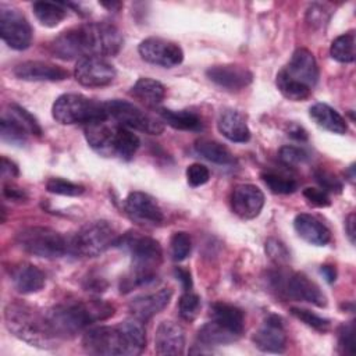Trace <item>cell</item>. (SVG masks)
Returning <instances> with one entry per match:
<instances>
[{
    "label": "cell",
    "mask_w": 356,
    "mask_h": 356,
    "mask_svg": "<svg viewBox=\"0 0 356 356\" xmlns=\"http://www.w3.org/2000/svg\"><path fill=\"white\" fill-rule=\"evenodd\" d=\"M122 43L120 29L111 22H88L56 36L50 43V51L61 60L110 57L120 53Z\"/></svg>",
    "instance_id": "cell-1"
},
{
    "label": "cell",
    "mask_w": 356,
    "mask_h": 356,
    "mask_svg": "<svg viewBox=\"0 0 356 356\" xmlns=\"http://www.w3.org/2000/svg\"><path fill=\"white\" fill-rule=\"evenodd\" d=\"M82 346L90 355L136 356L146 346L143 321L134 317L115 327H93L83 334Z\"/></svg>",
    "instance_id": "cell-2"
},
{
    "label": "cell",
    "mask_w": 356,
    "mask_h": 356,
    "mask_svg": "<svg viewBox=\"0 0 356 356\" xmlns=\"http://www.w3.org/2000/svg\"><path fill=\"white\" fill-rule=\"evenodd\" d=\"M114 314V307L103 300L67 302L44 313L46 324L54 338H72L90 324Z\"/></svg>",
    "instance_id": "cell-3"
},
{
    "label": "cell",
    "mask_w": 356,
    "mask_h": 356,
    "mask_svg": "<svg viewBox=\"0 0 356 356\" xmlns=\"http://www.w3.org/2000/svg\"><path fill=\"white\" fill-rule=\"evenodd\" d=\"M122 243L132 257V266L129 273L121 280L120 291L127 293L136 286L146 285L156 278V270L161 263L163 252L160 243L146 235L138 232H129L124 238H118L117 245Z\"/></svg>",
    "instance_id": "cell-4"
},
{
    "label": "cell",
    "mask_w": 356,
    "mask_h": 356,
    "mask_svg": "<svg viewBox=\"0 0 356 356\" xmlns=\"http://www.w3.org/2000/svg\"><path fill=\"white\" fill-rule=\"evenodd\" d=\"M83 132L89 146L106 157L131 160L140 145L136 134L110 118L85 125Z\"/></svg>",
    "instance_id": "cell-5"
},
{
    "label": "cell",
    "mask_w": 356,
    "mask_h": 356,
    "mask_svg": "<svg viewBox=\"0 0 356 356\" xmlns=\"http://www.w3.org/2000/svg\"><path fill=\"white\" fill-rule=\"evenodd\" d=\"M318 79V65L312 51L296 49L289 63L277 74V88L289 100H306Z\"/></svg>",
    "instance_id": "cell-6"
},
{
    "label": "cell",
    "mask_w": 356,
    "mask_h": 356,
    "mask_svg": "<svg viewBox=\"0 0 356 356\" xmlns=\"http://www.w3.org/2000/svg\"><path fill=\"white\" fill-rule=\"evenodd\" d=\"M4 321L10 332L32 346L50 348L54 341L44 314L39 316L32 307L21 302H13L6 306Z\"/></svg>",
    "instance_id": "cell-7"
},
{
    "label": "cell",
    "mask_w": 356,
    "mask_h": 356,
    "mask_svg": "<svg viewBox=\"0 0 356 356\" xmlns=\"http://www.w3.org/2000/svg\"><path fill=\"white\" fill-rule=\"evenodd\" d=\"M51 114L53 118L63 125H88L108 118L104 103L76 93H64L58 96L53 103Z\"/></svg>",
    "instance_id": "cell-8"
},
{
    "label": "cell",
    "mask_w": 356,
    "mask_h": 356,
    "mask_svg": "<svg viewBox=\"0 0 356 356\" xmlns=\"http://www.w3.org/2000/svg\"><path fill=\"white\" fill-rule=\"evenodd\" d=\"M15 241L24 252L44 259L61 257L70 249L68 241L49 227H26L17 234Z\"/></svg>",
    "instance_id": "cell-9"
},
{
    "label": "cell",
    "mask_w": 356,
    "mask_h": 356,
    "mask_svg": "<svg viewBox=\"0 0 356 356\" xmlns=\"http://www.w3.org/2000/svg\"><path fill=\"white\" fill-rule=\"evenodd\" d=\"M118 236L113 225L106 220H96L85 224L72 238L70 249L85 257H96L110 246L117 245Z\"/></svg>",
    "instance_id": "cell-10"
},
{
    "label": "cell",
    "mask_w": 356,
    "mask_h": 356,
    "mask_svg": "<svg viewBox=\"0 0 356 356\" xmlns=\"http://www.w3.org/2000/svg\"><path fill=\"white\" fill-rule=\"evenodd\" d=\"M104 106L108 118L128 129H136L149 135H160L164 131L163 121L152 117L129 102L113 99L106 102Z\"/></svg>",
    "instance_id": "cell-11"
},
{
    "label": "cell",
    "mask_w": 356,
    "mask_h": 356,
    "mask_svg": "<svg viewBox=\"0 0 356 356\" xmlns=\"http://www.w3.org/2000/svg\"><path fill=\"white\" fill-rule=\"evenodd\" d=\"M270 282L280 293H284L291 299L309 302L318 307H324L327 305V298L318 285L303 273H273Z\"/></svg>",
    "instance_id": "cell-12"
},
{
    "label": "cell",
    "mask_w": 356,
    "mask_h": 356,
    "mask_svg": "<svg viewBox=\"0 0 356 356\" xmlns=\"http://www.w3.org/2000/svg\"><path fill=\"white\" fill-rule=\"evenodd\" d=\"M0 35L14 50H25L32 42V28L25 15L15 7L0 4Z\"/></svg>",
    "instance_id": "cell-13"
},
{
    "label": "cell",
    "mask_w": 356,
    "mask_h": 356,
    "mask_svg": "<svg viewBox=\"0 0 356 356\" xmlns=\"http://www.w3.org/2000/svg\"><path fill=\"white\" fill-rule=\"evenodd\" d=\"M115 68L104 57L89 56L79 58L75 64L74 76L86 88H102L110 85L115 78Z\"/></svg>",
    "instance_id": "cell-14"
},
{
    "label": "cell",
    "mask_w": 356,
    "mask_h": 356,
    "mask_svg": "<svg viewBox=\"0 0 356 356\" xmlns=\"http://www.w3.org/2000/svg\"><path fill=\"white\" fill-rule=\"evenodd\" d=\"M138 51L146 63L164 68H172L184 60V51L175 42L156 36L142 40Z\"/></svg>",
    "instance_id": "cell-15"
},
{
    "label": "cell",
    "mask_w": 356,
    "mask_h": 356,
    "mask_svg": "<svg viewBox=\"0 0 356 356\" xmlns=\"http://www.w3.org/2000/svg\"><path fill=\"white\" fill-rule=\"evenodd\" d=\"M125 213L128 217L140 225L156 227L164 221V214L154 197L145 192H131L125 199Z\"/></svg>",
    "instance_id": "cell-16"
},
{
    "label": "cell",
    "mask_w": 356,
    "mask_h": 356,
    "mask_svg": "<svg viewBox=\"0 0 356 356\" xmlns=\"http://www.w3.org/2000/svg\"><path fill=\"white\" fill-rule=\"evenodd\" d=\"M253 342L257 349L270 353H282L286 348V334L284 321L275 314H270L261 327L253 334Z\"/></svg>",
    "instance_id": "cell-17"
},
{
    "label": "cell",
    "mask_w": 356,
    "mask_h": 356,
    "mask_svg": "<svg viewBox=\"0 0 356 356\" xmlns=\"http://www.w3.org/2000/svg\"><path fill=\"white\" fill-rule=\"evenodd\" d=\"M231 204L236 216L243 220H252L260 214L264 206V195L256 185L241 184L232 191Z\"/></svg>",
    "instance_id": "cell-18"
},
{
    "label": "cell",
    "mask_w": 356,
    "mask_h": 356,
    "mask_svg": "<svg viewBox=\"0 0 356 356\" xmlns=\"http://www.w3.org/2000/svg\"><path fill=\"white\" fill-rule=\"evenodd\" d=\"M13 74L22 81H47V82H56V81H64L68 78V71L60 65H56L49 61H24L14 67Z\"/></svg>",
    "instance_id": "cell-19"
},
{
    "label": "cell",
    "mask_w": 356,
    "mask_h": 356,
    "mask_svg": "<svg viewBox=\"0 0 356 356\" xmlns=\"http://www.w3.org/2000/svg\"><path fill=\"white\" fill-rule=\"evenodd\" d=\"M185 348L184 328L170 320L161 321L154 335V350L161 356L182 355Z\"/></svg>",
    "instance_id": "cell-20"
},
{
    "label": "cell",
    "mask_w": 356,
    "mask_h": 356,
    "mask_svg": "<svg viewBox=\"0 0 356 356\" xmlns=\"http://www.w3.org/2000/svg\"><path fill=\"white\" fill-rule=\"evenodd\" d=\"M206 75L217 86L227 90H241L246 88L253 79V75L248 68L234 64L213 65L207 68Z\"/></svg>",
    "instance_id": "cell-21"
},
{
    "label": "cell",
    "mask_w": 356,
    "mask_h": 356,
    "mask_svg": "<svg viewBox=\"0 0 356 356\" xmlns=\"http://www.w3.org/2000/svg\"><path fill=\"white\" fill-rule=\"evenodd\" d=\"M171 296L172 291L170 288H163L159 289L157 292L139 295L129 302L128 310L132 314V317L140 321H146L152 318L154 314L160 313L170 303Z\"/></svg>",
    "instance_id": "cell-22"
},
{
    "label": "cell",
    "mask_w": 356,
    "mask_h": 356,
    "mask_svg": "<svg viewBox=\"0 0 356 356\" xmlns=\"http://www.w3.org/2000/svg\"><path fill=\"white\" fill-rule=\"evenodd\" d=\"M210 316L214 323L236 338L242 335L245 328V316L239 307L225 302H216L210 306Z\"/></svg>",
    "instance_id": "cell-23"
},
{
    "label": "cell",
    "mask_w": 356,
    "mask_h": 356,
    "mask_svg": "<svg viewBox=\"0 0 356 356\" xmlns=\"http://www.w3.org/2000/svg\"><path fill=\"white\" fill-rule=\"evenodd\" d=\"M293 227L298 235L312 245L324 246L331 241L330 229L312 214H298L293 220Z\"/></svg>",
    "instance_id": "cell-24"
},
{
    "label": "cell",
    "mask_w": 356,
    "mask_h": 356,
    "mask_svg": "<svg viewBox=\"0 0 356 356\" xmlns=\"http://www.w3.org/2000/svg\"><path fill=\"white\" fill-rule=\"evenodd\" d=\"M217 128L231 142L245 143L250 139L249 127L243 115L236 110H224L217 120Z\"/></svg>",
    "instance_id": "cell-25"
},
{
    "label": "cell",
    "mask_w": 356,
    "mask_h": 356,
    "mask_svg": "<svg viewBox=\"0 0 356 356\" xmlns=\"http://www.w3.org/2000/svg\"><path fill=\"white\" fill-rule=\"evenodd\" d=\"M15 289L21 293H35L44 285V274L33 264L24 263L13 270L11 274Z\"/></svg>",
    "instance_id": "cell-26"
},
{
    "label": "cell",
    "mask_w": 356,
    "mask_h": 356,
    "mask_svg": "<svg viewBox=\"0 0 356 356\" xmlns=\"http://www.w3.org/2000/svg\"><path fill=\"white\" fill-rule=\"evenodd\" d=\"M312 120L325 131L332 134L343 135L348 131V124L345 118L331 106L325 103H316L309 110Z\"/></svg>",
    "instance_id": "cell-27"
},
{
    "label": "cell",
    "mask_w": 356,
    "mask_h": 356,
    "mask_svg": "<svg viewBox=\"0 0 356 356\" xmlns=\"http://www.w3.org/2000/svg\"><path fill=\"white\" fill-rule=\"evenodd\" d=\"M131 95L149 107L160 104L165 96V88L156 79L139 78L131 88Z\"/></svg>",
    "instance_id": "cell-28"
},
{
    "label": "cell",
    "mask_w": 356,
    "mask_h": 356,
    "mask_svg": "<svg viewBox=\"0 0 356 356\" xmlns=\"http://www.w3.org/2000/svg\"><path fill=\"white\" fill-rule=\"evenodd\" d=\"M159 115L163 122H167L170 127L181 131H200L203 128V122L200 117L189 110H170L160 108Z\"/></svg>",
    "instance_id": "cell-29"
},
{
    "label": "cell",
    "mask_w": 356,
    "mask_h": 356,
    "mask_svg": "<svg viewBox=\"0 0 356 356\" xmlns=\"http://www.w3.org/2000/svg\"><path fill=\"white\" fill-rule=\"evenodd\" d=\"M195 150L204 157L206 160L220 164V165H229L235 161L232 153L228 147H225L222 143L211 140V139H197L195 142Z\"/></svg>",
    "instance_id": "cell-30"
},
{
    "label": "cell",
    "mask_w": 356,
    "mask_h": 356,
    "mask_svg": "<svg viewBox=\"0 0 356 356\" xmlns=\"http://www.w3.org/2000/svg\"><path fill=\"white\" fill-rule=\"evenodd\" d=\"M33 14L38 21L47 26H57L67 17V4L64 3H51V1H35L32 4Z\"/></svg>",
    "instance_id": "cell-31"
},
{
    "label": "cell",
    "mask_w": 356,
    "mask_h": 356,
    "mask_svg": "<svg viewBox=\"0 0 356 356\" xmlns=\"http://www.w3.org/2000/svg\"><path fill=\"white\" fill-rule=\"evenodd\" d=\"M236 339L238 338L235 335H232L231 332H228L227 330L220 327L213 320L206 323L204 325H202L199 332H197V341L202 345H204V346H209V345H224V343L234 342Z\"/></svg>",
    "instance_id": "cell-32"
},
{
    "label": "cell",
    "mask_w": 356,
    "mask_h": 356,
    "mask_svg": "<svg viewBox=\"0 0 356 356\" xmlns=\"http://www.w3.org/2000/svg\"><path fill=\"white\" fill-rule=\"evenodd\" d=\"M355 32H346L335 38L331 43V57L339 63H353L356 53H355Z\"/></svg>",
    "instance_id": "cell-33"
},
{
    "label": "cell",
    "mask_w": 356,
    "mask_h": 356,
    "mask_svg": "<svg viewBox=\"0 0 356 356\" xmlns=\"http://www.w3.org/2000/svg\"><path fill=\"white\" fill-rule=\"evenodd\" d=\"M0 135H1V139L8 143L22 145L26 140V136L29 134L13 115L7 113L1 117V121H0Z\"/></svg>",
    "instance_id": "cell-34"
},
{
    "label": "cell",
    "mask_w": 356,
    "mask_h": 356,
    "mask_svg": "<svg viewBox=\"0 0 356 356\" xmlns=\"http://www.w3.org/2000/svg\"><path fill=\"white\" fill-rule=\"evenodd\" d=\"M261 179L273 193L289 195L298 189V182L293 178L275 171L261 172Z\"/></svg>",
    "instance_id": "cell-35"
},
{
    "label": "cell",
    "mask_w": 356,
    "mask_h": 356,
    "mask_svg": "<svg viewBox=\"0 0 356 356\" xmlns=\"http://www.w3.org/2000/svg\"><path fill=\"white\" fill-rule=\"evenodd\" d=\"M178 310L182 320L188 323L193 321L200 310V298L191 291H185V293L179 298Z\"/></svg>",
    "instance_id": "cell-36"
},
{
    "label": "cell",
    "mask_w": 356,
    "mask_h": 356,
    "mask_svg": "<svg viewBox=\"0 0 356 356\" xmlns=\"http://www.w3.org/2000/svg\"><path fill=\"white\" fill-rule=\"evenodd\" d=\"M170 248H171V257L174 261L185 260L191 253V248H192V241L189 234L184 231L174 232L170 241Z\"/></svg>",
    "instance_id": "cell-37"
},
{
    "label": "cell",
    "mask_w": 356,
    "mask_h": 356,
    "mask_svg": "<svg viewBox=\"0 0 356 356\" xmlns=\"http://www.w3.org/2000/svg\"><path fill=\"white\" fill-rule=\"evenodd\" d=\"M8 114L13 115V117L26 129L28 134L40 136L42 128H40L38 120H36L29 111H26L24 107H21V106L13 103V104H10V111H8Z\"/></svg>",
    "instance_id": "cell-38"
},
{
    "label": "cell",
    "mask_w": 356,
    "mask_h": 356,
    "mask_svg": "<svg viewBox=\"0 0 356 356\" xmlns=\"http://www.w3.org/2000/svg\"><path fill=\"white\" fill-rule=\"evenodd\" d=\"M46 189L50 193L63 195V196H79L85 192V188L82 185L63 179V178H50L46 182Z\"/></svg>",
    "instance_id": "cell-39"
},
{
    "label": "cell",
    "mask_w": 356,
    "mask_h": 356,
    "mask_svg": "<svg viewBox=\"0 0 356 356\" xmlns=\"http://www.w3.org/2000/svg\"><path fill=\"white\" fill-rule=\"evenodd\" d=\"M314 179L320 185V189L325 192H332V193H341L342 192V181L330 170L324 167H318L314 170Z\"/></svg>",
    "instance_id": "cell-40"
},
{
    "label": "cell",
    "mask_w": 356,
    "mask_h": 356,
    "mask_svg": "<svg viewBox=\"0 0 356 356\" xmlns=\"http://www.w3.org/2000/svg\"><path fill=\"white\" fill-rule=\"evenodd\" d=\"M291 313L303 321L306 325L317 330V331H325L330 327V320L307 310V309H300V307H291Z\"/></svg>",
    "instance_id": "cell-41"
},
{
    "label": "cell",
    "mask_w": 356,
    "mask_h": 356,
    "mask_svg": "<svg viewBox=\"0 0 356 356\" xmlns=\"http://www.w3.org/2000/svg\"><path fill=\"white\" fill-rule=\"evenodd\" d=\"M266 253L275 264H280V266L286 264L291 257L286 246L275 238H268L266 241Z\"/></svg>",
    "instance_id": "cell-42"
},
{
    "label": "cell",
    "mask_w": 356,
    "mask_h": 356,
    "mask_svg": "<svg viewBox=\"0 0 356 356\" xmlns=\"http://www.w3.org/2000/svg\"><path fill=\"white\" fill-rule=\"evenodd\" d=\"M338 346L341 353L353 355L355 352V325L353 323H348L341 325L338 331Z\"/></svg>",
    "instance_id": "cell-43"
},
{
    "label": "cell",
    "mask_w": 356,
    "mask_h": 356,
    "mask_svg": "<svg viewBox=\"0 0 356 356\" xmlns=\"http://www.w3.org/2000/svg\"><path fill=\"white\" fill-rule=\"evenodd\" d=\"M280 159L286 165H296L299 163H305L309 159V154L302 147L286 145L280 149Z\"/></svg>",
    "instance_id": "cell-44"
},
{
    "label": "cell",
    "mask_w": 356,
    "mask_h": 356,
    "mask_svg": "<svg viewBox=\"0 0 356 356\" xmlns=\"http://www.w3.org/2000/svg\"><path fill=\"white\" fill-rule=\"evenodd\" d=\"M210 178V171L200 163H193L186 168V179L191 186L204 185Z\"/></svg>",
    "instance_id": "cell-45"
},
{
    "label": "cell",
    "mask_w": 356,
    "mask_h": 356,
    "mask_svg": "<svg viewBox=\"0 0 356 356\" xmlns=\"http://www.w3.org/2000/svg\"><path fill=\"white\" fill-rule=\"evenodd\" d=\"M303 196L310 204H313L316 207H327L331 204L328 193L318 188H306L303 191Z\"/></svg>",
    "instance_id": "cell-46"
},
{
    "label": "cell",
    "mask_w": 356,
    "mask_h": 356,
    "mask_svg": "<svg viewBox=\"0 0 356 356\" xmlns=\"http://www.w3.org/2000/svg\"><path fill=\"white\" fill-rule=\"evenodd\" d=\"M3 195H4V197H7L10 200H15V202H22L26 199L25 191L11 182L3 184Z\"/></svg>",
    "instance_id": "cell-47"
},
{
    "label": "cell",
    "mask_w": 356,
    "mask_h": 356,
    "mask_svg": "<svg viewBox=\"0 0 356 356\" xmlns=\"http://www.w3.org/2000/svg\"><path fill=\"white\" fill-rule=\"evenodd\" d=\"M325 11H323V8L317 7V6H312L307 11V21L309 24H312L313 26H323V24L327 21L324 18Z\"/></svg>",
    "instance_id": "cell-48"
},
{
    "label": "cell",
    "mask_w": 356,
    "mask_h": 356,
    "mask_svg": "<svg viewBox=\"0 0 356 356\" xmlns=\"http://www.w3.org/2000/svg\"><path fill=\"white\" fill-rule=\"evenodd\" d=\"M1 177L3 178H14V177H18L19 171H18V167L14 161L8 160L7 157H1Z\"/></svg>",
    "instance_id": "cell-49"
},
{
    "label": "cell",
    "mask_w": 356,
    "mask_h": 356,
    "mask_svg": "<svg viewBox=\"0 0 356 356\" xmlns=\"http://www.w3.org/2000/svg\"><path fill=\"white\" fill-rule=\"evenodd\" d=\"M174 274H175L177 280H179V281H181L182 288H184L185 291H191V288H192V278H191V273H189L188 270L182 268V267H175Z\"/></svg>",
    "instance_id": "cell-50"
},
{
    "label": "cell",
    "mask_w": 356,
    "mask_h": 356,
    "mask_svg": "<svg viewBox=\"0 0 356 356\" xmlns=\"http://www.w3.org/2000/svg\"><path fill=\"white\" fill-rule=\"evenodd\" d=\"M345 231L348 234L350 243H355V214L353 213H350L345 220Z\"/></svg>",
    "instance_id": "cell-51"
},
{
    "label": "cell",
    "mask_w": 356,
    "mask_h": 356,
    "mask_svg": "<svg viewBox=\"0 0 356 356\" xmlns=\"http://www.w3.org/2000/svg\"><path fill=\"white\" fill-rule=\"evenodd\" d=\"M320 273L324 275V278L327 280V282H334L335 281V278H337V270H335V267H332V266H321V268H320Z\"/></svg>",
    "instance_id": "cell-52"
},
{
    "label": "cell",
    "mask_w": 356,
    "mask_h": 356,
    "mask_svg": "<svg viewBox=\"0 0 356 356\" xmlns=\"http://www.w3.org/2000/svg\"><path fill=\"white\" fill-rule=\"evenodd\" d=\"M291 138H295L296 140H305L307 138V134L306 131L299 127V125H292V128L289 129V134H288Z\"/></svg>",
    "instance_id": "cell-53"
},
{
    "label": "cell",
    "mask_w": 356,
    "mask_h": 356,
    "mask_svg": "<svg viewBox=\"0 0 356 356\" xmlns=\"http://www.w3.org/2000/svg\"><path fill=\"white\" fill-rule=\"evenodd\" d=\"M103 7H107L110 10H113L114 7H121V3H102Z\"/></svg>",
    "instance_id": "cell-54"
}]
</instances>
